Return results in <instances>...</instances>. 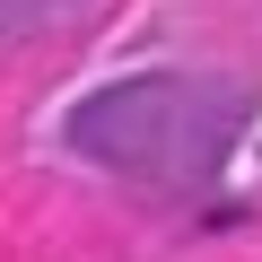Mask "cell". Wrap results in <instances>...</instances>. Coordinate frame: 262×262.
<instances>
[{"label": "cell", "mask_w": 262, "mask_h": 262, "mask_svg": "<svg viewBox=\"0 0 262 262\" xmlns=\"http://www.w3.org/2000/svg\"><path fill=\"white\" fill-rule=\"evenodd\" d=\"M236 131V105H210V88L192 79H131V88H105L96 105H79L70 140L79 158L114 166V175H149V184H175V175H201Z\"/></svg>", "instance_id": "cell-1"}]
</instances>
